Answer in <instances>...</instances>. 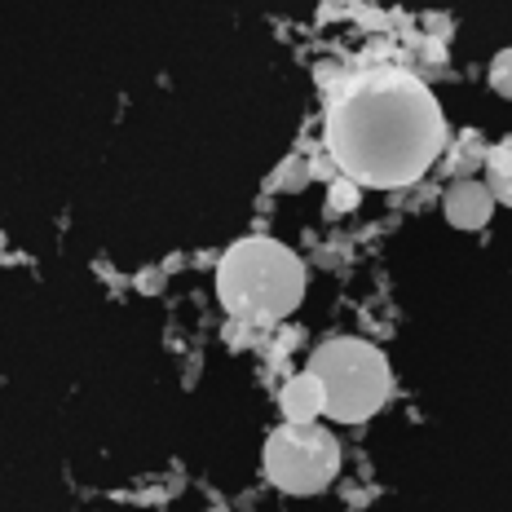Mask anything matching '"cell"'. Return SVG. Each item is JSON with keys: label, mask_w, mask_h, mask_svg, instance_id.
Wrapping results in <instances>:
<instances>
[{"label": "cell", "mask_w": 512, "mask_h": 512, "mask_svg": "<svg viewBox=\"0 0 512 512\" xmlns=\"http://www.w3.org/2000/svg\"><path fill=\"white\" fill-rule=\"evenodd\" d=\"M265 477L287 495H318L340 468L336 437L318 424H283L265 442Z\"/></svg>", "instance_id": "cell-4"}, {"label": "cell", "mask_w": 512, "mask_h": 512, "mask_svg": "<svg viewBox=\"0 0 512 512\" xmlns=\"http://www.w3.org/2000/svg\"><path fill=\"white\" fill-rule=\"evenodd\" d=\"M283 415H287V424H314V415H323L327 411V402H323V384H318L314 376H296V380H287L283 384Z\"/></svg>", "instance_id": "cell-6"}, {"label": "cell", "mask_w": 512, "mask_h": 512, "mask_svg": "<svg viewBox=\"0 0 512 512\" xmlns=\"http://www.w3.org/2000/svg\"><path fill=\"white\" fill-rule=\"evenodd\" d=\"M490 84H495V93L512 98V49H504L495 62H490Z\"/></svg>", "instance_id": "cell-9"}, {"label": "cell", "mask_w": 512, "mask_h": 512, "mask_svg": "<svg viewBox=\"0 0 512 512\" xmlns=\"http://www.w3.org/2000/svg\"><path fill=\"white\" fill-rule=\"evenodd\" d=\"M327 204H332V212H349L358 204V186L349 177H336L332 190H327Z\"/></svg>", "instance_id": "cell-8"}, {"label": "cell", "mask_w": 512, "mask_h": 512, "mask_svg": "<svg viewBox=\"0 0 512 512\" xmlns=\"http://www.w3.org/2000/svg\"><path fill=\"white\" fill-rule=\"evenodd\" d=\"M309 376L323 384V402L340 424H358L376 415L389 398V362L371 340L332 336L314 349Z\"/></svg>", "instance_id": "cell-3"}, {"label": "cell", "mask_w": 512, "mask_h": 512, "mask_svg": "<svg viewBox=\"0 0 512 512\" xmlns=\"http://www.w3.org/2000/svg\"><path fill=\"white\" fill-rule=\"evenodd\" d=\"M486 186L495 195V204L512 208V142H499L495 151L486 155Z\"/></svg>", "instance_id": "cell-7"}, {"label": "cell", "mask_w": 512, "mask_h": 512, "mask_svg": "<svg viewBox=\"0 0 512 512\" xmlns=\"http://www.w3.org/2000/svg\"><path fill=\"white\" fill-rule=\"evenodd\" d=\"M217 296L239 323H274L305 296V265L274 239H239L217 265Z\"/></svg>", "instance_id": "cell-2"}, {"label": "cell", "mask_w": 512, "mask_h": 512, "mask_svg": "<svg viewBox=\"0 0 512 512\" xmlns=\"http://www.w3.org/2000/svg\"><path fill=\"white\" fill-rule=\"evenodd\" d=\"M446 120L433 93L402 71H376L340 89L327 111V151L349 181L407 186L437 159Z\"/></svg>", "instance_id": "cell-1"}, {"label": "cell", "mask_w": 512, "mask_h": 512, "mask_svg": "<svg viewBox=\"0 0 512 512\" xmlns=\"http://www.w3.org/2000/svg\"><path fill=\"white\" fill-rule=\"evenodd\" d=\"M495 212V195H490L486 181H455L451 195H446V221L455 230H482Z\"/></svg>", "instance_id": "cell-5"}]
</instances>
